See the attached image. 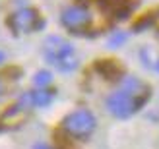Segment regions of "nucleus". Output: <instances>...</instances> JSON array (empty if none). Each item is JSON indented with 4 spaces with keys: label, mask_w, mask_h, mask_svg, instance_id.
Returning a JSON list of instances; mask_svg holds the SVG:
<instances>
[{
    "label": "nucleus",
    "mask_w": 159,
    "mask_h": 149,
    "mask_svg": "<svg viewBox=\"0 0 159 149\" xmlns=\"http://www.w3.org/2000/svg\"><path fill=\"white\" fill-rule=\"evenodd\" d=\"M2 60H4V52H2V50H0V62H2Z\"/></svg>",
    "instance_id": "ddd939ff"
},
{
    "label": "nucleus",
    "mask_w": 159,
    "mask_h": 149,
    "mask_svg": "<svg viewBox=\"0 0 159 149\" xmlns=\"http://www.w3.org/2000/svg\"><path fill=\"white\" fill-rule=\"evenodd\" d=\"M97 70L101 74H105L107 77H115L118 72H120L115 62H97Z\"/></svg>",
    "instance_id": "1a4fd4ad"
},
{
    "label": "nucleus",
    "mask_w": 159,
    "mask_h": 149,
    "mask_svg": "<svg viewBox=\"0 0 159 149\" xmlns=\"http://www.w3.org/2000/svg\"><path fill=\"white\" fill-rule=\"evenodd\" d=\"M149 87L136 76H126L118 89L113 91L107 99V108L115 118H128L138 112L149 99Z\"/></svg>",
    "instance_id": "f257e3e1"
},
{
    "label": "nucleus",
    "mask_w": 159,
    "mask_h": 149,
    "mask_svg": "<svg viewBox=\"0 0 159 149\" xmlns=\"http://www.w3.org/2000/svg\"><path fill=\"white\" fill-rule=\"evenodd\" d=\"M43 20L39 18L37 10L33 8H20L16 10L10 18H8V27H10L16 35H27L33 31L43 29Z\"/></svg>",
    "instance_id": "20e7f679"
},
{
    "label": "nucleus",
    "mask_w": 159,
    "mask_h": 149,
    "mask_svg": "<svg viewBox=\"0 0 159 149\" xmlns=\"http://www.w3.org/2000/svg\"><path fill=\"white\" fill-rule=\"evenodd\" d=\"M51 81H52V74L47 72V70H39L33 76V83L37 89H47V85H51Z\"/></svg>",
    "instance_id": "6e6552de"
},
{
    "label": "nucleus",
    "mask_w": 159,
    "mask_h": 149,
    "mask_svg": "<svg viewBox=\"0 0 159 149\" xmlns=\"http://www.w3.org/2000/svg\"><path fill=\"white\" fill-rule=\"evenodd\" d=\"M43 54L54 68L60 70V72H72L78 66L74 46L70 45L64 37H58V35L47 37L45 43H43Z\"/></svg>",
    "instance_id": "f03ea898"
},
{
    "label": "nucleus",
    "mask_w": 159,
    "mask_h": 149,
    "mask_svg": "<svg viewBox=\"0 0 159 149\" xmlns=\"http://www.w3.org/2000/svg\"><path fill=\"white\" fill-rule=\"evenodd\" d=\"M2 91H4V83H2V80H0V95H2Z\"/></svg>",
    "instance_id": "f8f14e48"
},
{
    "label": "nucleus",
    "mask_w": 159,
    "mask_h": 149,
    "mask_svg": "<svg viewBox=\"0 0 159 149\" xmlns=\"http://www.w3.org/2000/svg\"><path fill=\"white\" fill-rule=\"evenodd\" d=\"M33 149H52V147H51V145H47V143H37Z\"/></svg>",
    "instance_id": "9b49d317"
},
{
    "label": "nucleus",
    "mask_w": 159,
    "mask_h": 149,
    "mask_svg": "<svg viewBox=\"0 0 159 149\" xmlns=\"http://www.w3.org/2000/svg\"><path fill=\"white\" fill-rule=\"evenodd\" d=\"M95 126H97L95 116L89 111H85V108H80V111L70 112L66 118L62 120V128H64V132L68 136L78 138V139H84L87 136H91Z\"/></svg>",
    "instance_id": "7ed1b4c3"
},
{
    "label": "nucleus",
    "mask_w": 159,
    "mask_h": 149,
    "mask_svg": "<svg viewBox=\"0 0 159 149\" xmlns=\"http://www.w3.org/2000/svg\"><path fill=\"white\" fill-rule=\"evenodd\" d=\"M136 4L138 0H101V6H105L118 20H126V15L136 8Z\"/></svg>",
    "instance_id": "0eeeda50"
},
{
    "label": "nucleus",
    "mask_w": 159,
    "mask_h": 149,
    "mask_svg": "<svg viewBox=\"0 0 159 149\" xmlns=\"http://www.w3.org/2000/svg\"><path fill=\"white\" fill-rule=\"evenodd\" d=\"M126 41V33H122V31H118V33H115L113 37L109 39V45L111 46H116V45H122Z\"/></svg>",
    "instance_id": "9d476101"
},
{
    "label": "nucleus",
    "mask_w": 159,
    "mask_h": 149,
    "mask_svg": "<svg viewBox=\"0 0 159 149\" xmlns=\"http://www.w3.org/2000/svg\"><path fill=\"white\" fill-rule=\"evenodd\" d=\"M54 95L57 93L51 91V89H37V91H31V93H23L18 103L25 108H29V107H49L52 103Z\"/></svg>",
    "instance_id": "423d86ee"
},
{
    "label": "nucleus",
    "mask_w": 159,
    "mask_h": 149,
    "mask_svg": "<svg viewBox=\"0 0 159 149\" xmlns=\"http://www.w3.org/2000/svg\"><path fill=\"white\" fill-rule=\"evenodd\" d=\"M155 70H157V72H159V60H157V64H155Z\"/></svg>",
    "instance_id": "4468645a"
},
{
    "label": "nucleus",
    "mask_w": 159,
    "mask_h": 149,
    "mask_svg": "<svg viewBox=\"0 0 159 149\" xmlns=\"http://www.w3.org/2000/svg\"><path fill=\"white\" fill-rule=\"evenodd\" d=\"M89 10H87L85 6H68L64 12L60 14V21L62 25H64L68 31H72V33H84L89 25Z\"/></svg>",
    "instance_id": "39448f33"
}]
</instances>
